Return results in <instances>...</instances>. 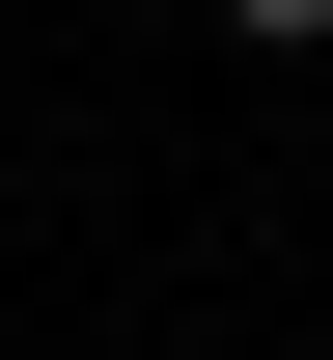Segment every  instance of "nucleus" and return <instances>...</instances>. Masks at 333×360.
<instances>
[{
	"mask_svg": "<svg viewBox=\"0 0 333 360\" xmlns=\"http://www.w3.org/2000/svg\"><path fill=\"white\" fill-rule=\"evenodd\" d=\"M222 28H250V56H333V0H222Z\"/></svg>",
	"mask_w": 333,
	"mask_h": 360,
	"instance_id": "obj_1",
	"label": "nucleus"
}]
</instances>
